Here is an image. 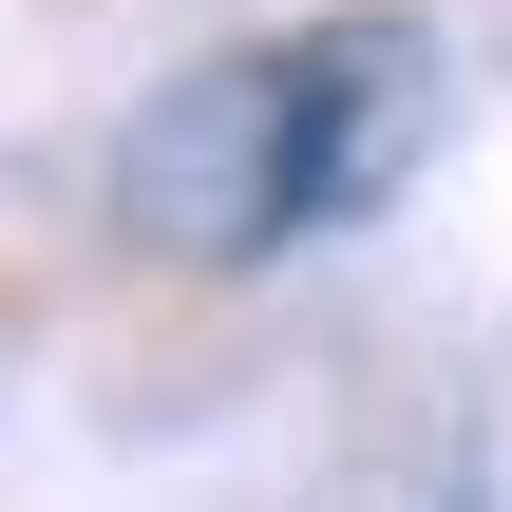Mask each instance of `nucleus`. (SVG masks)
Returning <instances> with one entry per match:
<instances>
[{"label": "nucleus", "instance_id": "obj_1", "mask_svg": "<svg viewBox=\"0 0 512 512\" xmlns=\"http://www.w3.org/2000/svg\"><path fill=\"white\" fill-rule=\"evenodd\" d=\"M418 95H437V38L418 19H304V38H247L209 76H171L133 114V247L171 266H266L304 228H361L418 152Z\"/></svg>", "mask_w": 512, "mask_h": 512}]
</instances>
